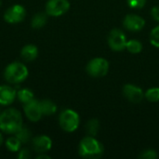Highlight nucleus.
Returning <instances> with one entry per match:
<instances>
[{
  "instance_id": "1",
  "label": "nucleus",
  "mask_w": 159,
  "mask_h": 159,
  "mask_svg": "<svg viewBox=\"0 0 159 159\" xmlns=\"http://www.w3.org/2000/svg\"><path fill=\"white\" fill-rule=\"evenodd\" d=\"M22 127V116L20 113L14 109L8 108L1 113L0 129L6 133H16Z\"/></svg>"
},
{
  "instance_id": "2",
  "label": "nucleus",
  "mask_w": 159,
  "mask_h": 159,
  "mask_svg": "<svg viewBox=\"0 0 159 159\" xmlns=\"http://www.w3.org/2000/svg\"><path fill=\"white\" fill-rule=\"evenodd\" d=\"M79 155L85 158H98L103 153L102 143L92 136L82 139L78 148Z\"/></svg>"
},
{
  "instance_id": "3",
  "label": "nucleus",
  "mask_w": 159,
  "mask_h": 159,
  "mask_svg": "<svg viewBox=\"0 0 159 159\" xmlns=\"http://www.w3.org/2000/svg\"><path fill=\"white\" fill-rule=\"evenodd\" d=\"M28 76V69L25 64L15 61L9 63L4 72L5 79L10 84H19L23 82Z\"/></svg>"
},
{
  "instance_id": "4",
  "label": "nucleus",
  "mask_w": 159,
  "mask_h": 159,
  "mask_svg": "<svg viewBox=\"0 0 159 159\" xmlns=\"http://www.w3.org/2000/svg\"><path fill=\"white\" fill-rule=\"evenodd\" d=\"M79 116L76 112L71 109L62 111L59 117V123L61 128L66 132H74L79 126Z\"/></svg>"
},
{
  "instance_id": "5",
  "label": "nucleus",
  "mask_w": 159,
  "mask_h": 159,
  "mask_svg": "<svg viewBox=\"0 0 159 159\" xmlns=\"http://www.w3.org/2000/svg\"><path fill=\"white\" fill-rule=\"evenodd\" d=\"M108 70L109 62L103 58H94L87 65V72L92 77H102L107 75Z\"/></svg>"
},
{
  "instance_id": "6",
  "label": "nucleus",
  "mask_w": 159,
  "mask_h": 159,
  "mask_svg": "<svg viewBox=\"0 0 159 159\" xmlns=\"http://www.w3.org/2000/svg\"><path fill=\"white\" fill-rule=\"evenodd\" d=\"M69 8L68 0H48L46 5V13L52 17H59L66 13Z\"/></svg>"
},
{
  "instance_id": "7",
  "label": "nucleus",
  "mask_w": 159,
  "mask_h": 159,
  "mask_svg": "<svg viewBox=\"0 0 159 159\" xmlns=\"http://www.w3.org/2000/svg\"><path fill=\"white\" fill-rule=\"evenodd\" d=\"M127 42V37L120 29H113L108 35V45L115 51L125 49Z\"/></svg>"
},
{
  "instance_id": "8",
  "label": "nucleus",
  "mask_w": 159,
  "mask_h": 159,
  "mask_svg": "<svg viewBox=\"0 0 159 159\" xmlns=\"http://www.w3.org/2000/svg\"><path fill=\"white\" fill-rule=\"evenodd\" d=\"M25 8L20 5H13L4 13V20L8 23H19L25 18Z\"/></svg>"
},
{
  "instance_id": "9",
  "label": "nucleus",
  "mask_w": 159,
  "mask_h": 159,
  "mask_svg": "<svg viewBox=\"0 0 159 159\" xmlns=\"http://www.w3.org/2000/svg\"><path fill=\"white\" fill-rule=\"evenodd\" d=\"M24 114L27 116V118L32 122H37L41 119L43 114L40 108V102L36 100H33L29 102L28 103L24 104L23 107Z\"/></svg>"
},
{
  "instance_id": "10",
  "label": "nucleus",
  "mask_w": 159,
  "mask_h": 159,
  "mask_svg": "<svg viewBox=\"0 0 159 159\" xmlns=\"http://www.w3.org/2000/svg\"><path fill=\"white\" fill-rule=\"evenodd\" d=\"M123 94L124 96L131 102L138 103L141 102L144 97V93L143 89L135 85L127 84L123 88Z\"/></svg>"
},
{
  "instance_id": "11",
  "label": "nucleus",
  "mask_w": 159,
  "mask_h": 159,
  "mask_svg": "<svg viewBox=\"0 0 159 159\" xmlns=\"http://www.w3.org/2000/svg\"><path fill=\"white\" fill-rule=\"evenodd\" d=\"M123 25L129 31L138 32V31H141L144 27L145 20L139 15L129 14L125 17L123 20Z\"/></svg>"
},
{
  "instance_id": "12",
  "label": "nucleus",
  "mask_w": 159,
  "mask_h": 159,
  "mask_svg": "<svg viewBox=\"0 0 159 159\" xmlns=\"http://www.w3.org/2000/svg\"><path fill=\"white\" fill-rule=\"evenodd\" d=\"M32 146L33 149L38 154L46 153L50 150L52 146V141L47 135H39L33 139Z\"/></svg>"
},
{
  "instance_id": "13",
  "label": "nucleus",
  "mask_w": 159,
  "mask_h": 159,
  "mask_svg": "<svg viewBox=\"0 0 159 159\" xmlns=\"http://www.w3.org/2000/svg\"><path fill=\"white\" fill-rule=\"evenodd\" d=\"M17 93L15 89L9 86H0V105H9L11 104Z\"/></svg>"
},
{
  "instance_id": "14",
  "label": "nucleus",
  "mask_w": 159,
  "mask_h": 159,
  "mask_svg": "<svg viewBox=\"0 0 159 159\" xmlns=\"http://www.w3.org/2000/svg\"><path fill=\"white\" fill-rule=\"evenodd\" d=\"M20 56L21 58L26 61H34L38 56V49L37 47L32 44L26 45L22 48L20 50Z\"/></svg>"
},
{
  "instance_id": "15",
  "label": "nucleus",
  "mask_w": 159,
  "mask_h": 159,
  "mask_svg": "<svg viewBox=\"0 0 159 159\" xmlns=\"http://www.w3.org/2000/svg\"><path fill=\"white\" fill-rule=\"evenodd\" d=\"M39 102H40V108H41L43 116H52L56 113L57 106L50 100H43Z\"/></svg>"
},
{
  "instance_id": "16",
  "label": "nucleus",
  "mask_w": 159,
  "mask_h": 159,
  "mask_svg": "<svg viewBox=\"0 0 159 159\" xmlns=\"http://www.w3.org/2000/svg\"><path fill=\"white\" fill-rule=\"evenodd\" d=\"M17 97H18V100L24 104L28 103L29 102L33 101L34 99V93L32 92V90L28 89H20L18 92H17Z\"/></svg>"
},
{
  "instance_id": "17",
  "label": "nucleus",
  "mask_w": 159,
  "mask_h": 159,
  "mask_svg": "<svg viewBox=\"0 0 159 159\" xmlns=\"http://www.w3.org/2000/svg\"><path fill=\"white\" fill-rule=\"evenodd\" d=\"M47 23V15L44 13H36L32 19V27L34 29H40Z\"/></svg>"
},
{
  "instance_id": "18",
  "label": "nucleus",
  "mask_w": 159,
  "mask_h": 159,
  "mask_svg": "<svg viewBox=\"0 0 159 159\" xmlns=\"http://www.w3.org/2000/svg\"><path fill=\"white\" fill-rule=\"evenodd\" d=\"M16 137L20 141L21 143H27L32 137V133L30 131V129L24 126H22L16 133Z\"/></svg>"
},
{
  "instance_id": "19",
  "label": "nucleus",
  "mask_w": 159,
  "mask_h": 159,
  "mask_svg": "<svg viewBox=\"0 0 159 159\" xmlns=\"http://www.w3.org/2000/svg\"><path fill=\"white\" fill-rule=\"evenodd\" d=\"M20 146H21V143L16 136L9 137L6 141V147L10 152H18L20 149Z\"/></svg>"
},
{
  "instance_id": "20",
  "label": "nucleus",
  "mask_w": 159,
  "mask_h": 159,
  "mask_svg": "<svg viewBox=\"0 0 159 159\" xmlns=\"http://www.w3.org/2000/svg\"><path fill=\"white\" fill-rule=\"evenodd\" d=\"M126 48L129 52L132 53V54H137L140 53L143 49V45L139 40L136 39H131L129 41L127 42L126 45Z\"/></svg>"
},
{
  "instance_id": "21",
  "label": "nucleus",
  "mask_w": 159,
  "mask_h": 159,
  "mask_svg": "<svg viewBox=\"0 0 159 159\" xmlns=\"http://www.w3.org/2000/svg\"><path fill=\"white\" fill-rule=\"evenodd\" d=\"M87 132L89 134V136H96L100 128V124H99V120L97 119H90L88 123H87Z\"/></svg>"
},
{
  "instance_id": "22",
  "label": "nucleus",
  "mask_w": 159,
  "mask_h": 159,
  "mask_svg": "<svg viewBox=\"0 0 159 159\" xmlns=\"http://www.w3.org/2000/svg\"><path fill=\"white\" fill-rule=\"evenodd\" d=\"M145 99L150 102H159V88L149 89L145 92Z\"/></svg>"
},
{
  "instance_id": "23",
  "label": "nucleus",
  "mask_w": 159,
  "mask_h": 159,
  "mask_svg": "<svg viewBox=\"0 0 159 159\" xmlns=\"http://www.w3.org/2000/svg\"><path fill=\"white\" fill-rule=\"evenodd\" d=\"M150 42L151 44L156 47L159 48V25L155 27L150 34Z\"/></svg>"
},
{
  "instance_id": "24",
  "label": "nucleus",
  "mask_w": 159,
  "mask_h": 159,
  "mask_svg": "<svg viewBox=\"0 0 159 159\" xmlns=\"http://www.w3.org/2000/svg\"><path fill=\"white\" fill-rule=\"evenodd\" d=\"M141 159H156L157 158V154L155 150L149 149L142 152V154L139 157Z\"/></svg>"
},
{
  "instance_id": "25",
  "label": "nucleus",
  "mask_w": 159,
  "mask_h": 159,
  "mask_svg": "<svg viewBox=\"0 0 159 159\" xmlns=\"http://www.w3.org/2000/svg\"><path fill=\"white\" fill-rule=\"evenodd\" d=\"M146 0H128V5L132 8H142L144 7Z\"/></svg>"
},
{
  "instance_id": "26",
  "label": "nucleus",
  "mask_w": 159,
  "mask_h": 159,
  "mask_svg": "<svg viewBox=\"0 0 159 159\" xmlns=\"http://www.w3.org/2000/svg\"><path fill=\"white\" fill-rule=\"evenodd\" d=\"M18 157L20 159H27L30 157V150L27 148L20 149L19 150V156Z\"/></svg>"
},
{
  "instance_id": "27",
  "label": "nucleus",
  "mask_w": 159,
  "mask_h": 159,
  "mask_svg": "<svg viewBox=\"0 0 159 159\" xmlns=\"http://www.w3.org/2000/svg\"><path fill=\"white\" fill-rule=\"evenodd\" d=\"M151 15L154 18V20L159 21V6H156L151 10Z\"/></svg>"
},
{
  "instance_id": "28",
  "label": "nucleus",
  "mask_w": 159,
  "mask_h": 159,
  "mask_svg": "<svg viewBox=\"0 0 159 159\" xmlns=\"http://www.w3.org/2000/svg\"><path fill=\"white\" fill-rule=\"evenodd\" d=\"M36 158L40 159V158H47V159H49L50 157H48V156H46V155H44V153H42L41 155H39V156H37L36 157Z\"/></svg>"
},
{
  "instance_id": "29",
  "label": "nucleus",
  "mask_w": 159,
  "mask_h": 159,
  "mask_svg": "<svg viewBox=\"0 0 159 159\" xmlns=\"http://www.w3.org/2000/svg\"><path fill=\"white\" fill-rule=\"evenodd\" d=\"M2 143H3V136L0 134V146L2 145Z\"/></svg>"
},
{
  "instance_id": "30",
  "label": "nucleus",
  "mask_w": 159,
  "mask_h": 159,
  "mask_svg": "<svg viewBox=\"0 0 159 159\" xmlns=\"http://www.w3.org/2000/svg\"><path fill=\"white\" fill-rule=\"evenodd\" d=\"M1 4H2V1L0 0V6H1Z\"/></svg>"
},
{
  "instance_id": "31",
  "label": "nucleus",
  "mask_w": 159,
  "mask_h": 159,
  "mask_svg": "<svg viewBox=\"0 0 159 159\" xmlns=\"http://www.w3.org/2000/svg\"><path fill=\"white\" fill-rule=\"evenodd\" d=\"M0 116H1V111H0Z\"/></svg>"
}]
</instances>
